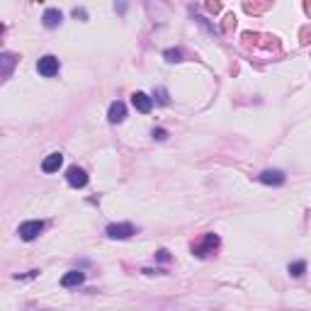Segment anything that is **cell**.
Returning <instances> with one entry per match:
<instances>
[{
    "label": "cell",
    "instance_id": "6da1fadb",
    "mask_svg": "<svg viewBox=\"0 0 311 311\" xmlns=\"http://www.w3.org/2000/svg\"><path fill=\"white\" fill-rule=\"evenodd\" d=\"M217 248H219V236L217 234H204V236H200L192 243V256L207 258V256H212Z\"/></svg>",
    "mask_w": 311,
    "mask_h": 311
},
{
    "label": "cell",
    "instance_id": "7a4b0ae2",
    "mask_svg": "<svg viewBox=\"0 0 311 311\" xmlns=\"http://www.w3.org/2000/svg\"><path fill=\"white\" fill-rule=\"evenodd\" d=\"M37 71L44 78H54L56 73H58V58L56 56H41L37 63Z\"/></svg>",
    "mask_w": 311,
    "mask_h": 311
},
{
    "label": "cell",
    "instance_id": "3957f363",
    "mask_svg": "<svg viewBox=\"0 0 311 311\" xmlns=\"http://www.w3.org/2000/svg\"><path fill=\"white\" fill-rule=\"evenodd\" d=\"M44 231V221H24L19 226V238L22 241H34Z\"/></svg>",
    "mask_w": 311,
    "mask_h": 311
},
{
    "label": "cell",
    "instance_id": "277c9868",
    "mask_svg": "<svg viewBox=\"0 0 311 311\" xmlns=\"http://www.w3.org/2000/svg\"><path fill=\"white\" fill-rule=\"evenodd\" d=\"M66 180H68V185H71V187H85V185H88V173H85L83 168L73 165V168H68V173H66Z\"/></svg>",
    "mask_w": 311,
    "mask_h": 311
},
{
    "label": "cell",
    "instance_id": "5b68a950",
    "mask_svg": "<svg viewBox=\"0 0 311 311\" xmlns=\"http://www.w3.org/2000/svg\"><path fill=\"white\" fill-rule=\"evenodd\" d=\"M136 234V229L131 226V224H110L107 226V236L110 238H129V236H134Z\"/></svg>",
    "mask_w": 311,
    "mask_h": 311
},
{
    "label": "cell",
    "instance_id": "8992f818",
    "mask_svg": "<svg viewBox=\"0 0 311 311\" xmlns=\"http://www.w3.org/2000/svg\"><path fill=\"white\" fill-rule=\"evenodd\" d=\"M131 102H134V107L141 112V114L151 112V107H153V100L148 97L146 92H134V95H131Z\"/></svg>",
    "mask_w": 311,
    "mask_h": 311
},
{
    "label": "cell",
    "instance_id": "52a82bcc",
    "mask_svg": "<svg viewBox=\"0 0 311 311\" xmlns=\"http://www.w3.org/2000/svg\"><path fill=\"white\" fill-rule=\"evenodd\" d=\"M61 163H63V156L56 151V153H49L44 161H41V170L44 173H56L58 168H61Z\"/></svg>",
    "mask_w": 311,
    "mask_h": 311
},
{
    "label": "cell",
    "instance_id": "ba28073f",
    "mask_svg": "<svg viewBox=\"0 0 311 311\" xmlns=\"http://www.w3.org/2000/svg\"><path fill=\"white\" fill-rule=\"evenodd\" d=\"M124 117H127V107H124V102H119V100H117V102H112L107 119H110L112 124H119V122H122Z\"/></svg>",
    "mask_w": 311,
    "mask_h": 311
},
{
    "label": "cell",
    "instance_id": "9c48e42d",
    "mask_svg": "<svg viewBox=\"0 0 311 311\" xmlns=\"http://www.w3.org/2000/svg\"><path fill=\"white\" fill-rule=\"evenodd\" d=\"M260 183H265V185H282V183H285V173H282V170H265V173H260Z\"/></svg>",
    "mask_w": 311,
    "mask_h": 311
},
{
    "label": "cell",
    "instance_id": "30bf717a",
    "mask_svg": "<svg viewBox=\"0 0 311 311\" xmlns=\"http://www.w3.org/2000/svg\"><path fill=\"white\" fill-rule=\"evenodd\" d=\"M85 280V275L80 273V270H71V273H66L61 277V287H75V285H80Z\"/></svg>",
    "mask_w": 311,
    "mask_h": 311
},
{
    "label": "cell",
    "instance_id": "8fae6325",
    "mask_svg": "<svg viewBox=\"0 0 311 311\" xmlns=\"http://www.w3.org/2000/svg\"><path fill=\"white\" fill-rule=\"evenodd\" d=\"M61 19H63V15H61V10H46L44 12V27H49V29H54V27H58L61 24Z\"/></svg>",
    "mask_w": 311,
    "mask_h": 311
},
{
    "label": "cell",
    "instance_id": "7c38bea8",
    "mask_svg": "<svg viewBox=\"0 0 311 311\" xmlns=\"http://www.w3.org/2000/svg\"><path fill=\"white\" fill-rule=\"evenodd\" d=\"M0 61H2V78H7L10 71H12V66L17 63V56H15V54H2Z\"/></svg>",
    "mask_w": 311,
    "mask_h": 311
},
{
    "label": "cell",
    "instance_id": "4fadbf2b",
    "mask_svg": "<svg viewBox=\"0 0 311 311\" xmlns=\"http://www.w3.org/2000/svg\"><path fill=\"white\" fill-rule=\"evenodd\" d=\"M304 273H307V263H304V260H297V263L290 265V275H292V277H302Z\"/></svg>",
    "mask_w": 311,
    "mask_h": 311
},
{
    "label": "cell",
    "instance_id": "5bb4252c",
    "mask_svg": "<svg viewBox=\"0 0 311 311\" xmlns=\"http://www.w3.org/2000/svg\"><path fill=\"white\" fill-rule=\"evenodd\" d=\"M270 2H273V0H258V2H246V10H248V12H258V10H265V7H270Z\"/></svg>",
    "mask_w": 311,
    "mask_h": 311
},
{
    "label": "cell",
    "instance_id": "9a60e30c",
    "mask_svg": "<svg viewBox=\"0 0 311 311\" xmlns=\"http://www.w3.org/2000/svg\"><path fill=\"white\" fill-rule=\"evenodd\" d=\"M165 58H168L170 63H173V61H183V51H180V49H168V51H165Z\"/></svg>",
    "mask_w": 311,
    "mask_h": 311
},
{
    "label": "cell",
    "instance_id": "2e32d148",
    "mask_svg": "<svg viewBox=\"0 0 311 311\" xmlns=\"http://www.w3.org/2000/svg\"><path fill=\"white\" fill-rule=\"evenodd\" d=\"M236 27V17L234 15H226V22H224V32H231Z\"/></svg>",
    "mask_w": 311,
    "mask_h": 311
},
{
    "label": "cell",
    "instance_id": "e0dca14e",
    "mask_svg": "<svg viewBox=\"0 0 311 311\" xmlns=\"http://www.w3.org/2000/svg\"><path fill=\"white\" fill-rule=\"evenodd\" d=\"M207 10H209V12H219L221 0H207Z\"/></svg>",
    "mask_w": 311,
    "mask_h": 311
},
{
    "label": "cell",
    "instance_id": "ac0fdd59",
    "mask_svg": "<svg viewBox=\"0 0 311 311\" xmlns=\"http://www.w3.org/2000/svg\"><path fill=\"white\" fill-rule=\"evenodd\" d=\"M151 134H153V139H158V141H163V139H168V131H165V129H153Z\"/></svg>",
    "mask_w": 311,
    "mask_h": 311
},
{
    "label": "cell",
    "instance_id": "d6986e66",
    "mask_svg": "<svg viewBox=\"0 0 311 311\" xmlns=\"http://www.w3.org/2000/svg\"><path fill=\"white\" fill-rule=\"evenodd\" d=\"M156 260H161V263H168V260H170V253H168L165 248H161V251L156 253Z\"/></svg>",
    "mask_w": 311,
    "mask_h": 311
},
{
    "label": "cell",
    "instance_id": "ffe728a7",
    "mask_svg": "<svg viewBox=\"0 0 311 311\" xmlns=\"http://www.w3.org/2000/svg\"><path fill=\"white\" fill-rule=\"evenodd\" d=\"M73 17L75 19H85V17H88V12H85L83 7H75V10H73Z\"/></svg>",
    "mask_w": 311,
    "mask_h": 311
},
{
    "label": "cell",
    "instance_id": "44dd1931",
    "mask_svg": "<svg viewBox=\"0 0 311 311\" xmlns=\"http://www.w3.org/2000/svg\"><path fill=\"white\" fill-rule=\"evenodd\" d=\"M158 102H161V105H168V102H170V100H168V92H165L163 88L158 90Z\"/></svg>",
    "mask_w": 311,
    "mask_h": 311
}]
</instances>
